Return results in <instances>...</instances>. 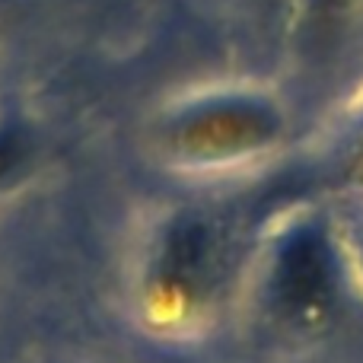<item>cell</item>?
Instances as JSON below:
<instances>
[{
  "label": "cell",
  "instance_id": "cell-5",
  "mask_svg": "<svg viewBox=\"0 0 363 363\" xmlns=\"http://www.w3.org/2000/svg\"><path fill=\"white\" fill-rule=\"evenodd\" d=\"M315 4H319V10H322V13H338L341 6L347 4V0H315Z\"/></svg>",
  "mask_w": 363,
  "mask_h": 363
},
{
  "label": "cell",
  "instance_id": "cell-3",
  "mask_svg": "<svg viewBox=\"0 0 363 363\" xmlns=\"http://www.w3.org/2000/svg\"><path fill=\"white\" fill-rule=\"evenodd\" d=\"M277 138V115L262 102H211L176 118L166 144L191 166H217L252 157Z\"/></svg>",
  "mask_w": 363,
  "mask_h": 363
},
{
  "label": "cell",
  "instance_id": "cell-2",
  "mask_svg": "<svg viewBox=\"0 0 363 363\" xmlns=\"http://www.w3.org/2000/svg\"><path fill=\"white\" fill-rule=\"evenodd\" d=\"M345 277L347 258L332 226L300 213L255 236L239 290L274 335L313 341L335 325Z\"/></svg>",
  "mask_w": 363,
  "mask_h": 363
},
{
  "label": "cell",
  "instance_id": "cell-1",
  "mask_svg": "<svg viewBox=\"0 0 363 363\" xmlns=\"http://www.w3.org/2000/svg\"><path fill=\"white\" fill-rule=\"evenodd\" d=\"M252 245L239 226L207 211L157 220L131 262V303L157 335H191L242 284Z\"/></svg>",
  "mask_w": 363,
  "mask_h": 363
},
{
  "label": "cell",
  "instance_id": "cell-6",
  "mask_svg": "<svg viewBox=\"0 0 363 363\" xmlns=\"http://www.w3.org/2000/svg\"><path fill=\"white\" fill-rule=\"evenodd\" d=\"M354 185L363 188V144H360V157H357V163H354Z\"/></svg>",
  "mask_w": 363,
  "mask_h": 363
},
{
  "label": "cell",
  "instance_id": "cell-4",
  "mask_svg": "<svg viewBox=\"0 0 363 363\" xmlns=\"http://www.w3.org/2000/svg\"><path fill=\"white\" fill-rule=\"evenodd\" d=\"M26 160V147L19 140L16 131H0V185L23 166Z\"/></svg>",
  "mask_w": 363,
  "mask_h": 363
}]
</instances>
